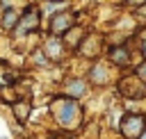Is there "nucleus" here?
I'll return each instance as SVG.
<instances>
[{"label":"nucleus","mask_w":146,"mask_h":139,"mask_svg":"<svg viewBox=\"0 0 146 139\" xmlns=\"http://www.w3.org/2000/svg\"><path fill=\"white\" fill-rule=\"evenodd\" d=\"M112 62L125 64V62H128V55H125V50H121V48H119V50H114V52H112Z\"/></svg>","instance_id":"nucleus-7"},{"label":"nucleus","mask_w":146,"mask_h":139,"mask_svg":"<svg viewBox=\"0 0 146 139\" xmlns=\"http://www.w3.org/2000/svg\"><path fill=\"white\" fill-rule=\"evenodd\" d=\"M55 114H57V121L62 125H66V128H71V125L78 123V105L73 100H57Z\"/></svg>","instance_id":"nucleus-1"},{"label":"nucleus","mask_w":146,"mask_h":139,"mask_svg":"<svg viewBox=\"0 0 146 139\" xmlns=\"http://www.w3.org/2000/svg\"><path fill=\"white\" fill-rule=\"evenodd\" d=\"M71 91H73V93H80V91H84V87H80V82H73Z\"/></svg>","instance_id":"nucleus-8"},{"label":"nucleus","mask_w":146,"mask_h":139,"mask_svg":"<svg viewBox=\"0 0 146 139\" xmlns=\"http://www.w3.org/2000/svg\"><path fill=\"white\" fill-rule=\"evenodd\" d=\"M36 25H39V14H36L34 9H30V11H27V16L16 25V32H27V30H34Z\"/></svg>","instance_id":"nucleus-3"},{"label":"nucleus","mask_w":146,"mask_h":139,"mask_svg":"<svg viewBox=\"0 0 146 139\" xmlns=\"http://www.w3.org/2000/svg\"><path fill=\"white\" fill-rule=\"evenodd\" d=\"M14 25H16V11H7L5 18H2V27L9 30V27H14Z\"/></svg>","instance_id":"nucleus-5"},{"label":"nucleus","mask_w":146,"mask_h":139,"mask_svg":"<svg viewBox=\"0 0 146 139\" xmlns=\"http://www.w3.org/2000/svg\"><path fill=\"white\" fill-rule=\"evenodd\" d=\"M139 139H146V132H144V134H141V137H139Z\"/></svg>","instance_id":"nucleus-9"},{"label":"nucleus","mask_w":146,"mask_h":139,"mask_svg":"<svg viewBox=\"0 0 146 139\" xmlns=\"http://www.w3.org/2000/svg\"><path fill=\"white\" fill-rule=\"evenodd\" d=\"M141 128H144V121L137 116H128L125 121H123V125H121V130H123V134L128 137V139H137L139 137V132H141Z\"/></svg>","instance_id":"nucleus-2"},{"label":"nucleus","mask_w":146,"mask_h":139,"mask_svg":"<svg viewBox=\"0 0 146 139\" xmlns=\"http://www.w3.org/2000/svg\"><path fill=\"white\" fill-rule=\"evenodd\" d=\"M71 21H73L71 16H66V18H64V16H57V18H55V23H52V32H55V34L64 32V30L71 25Z\"/></svg>","instance_id":"nucleus-4"},{"label":"nucleus","mask_w":146,"mask_h":139,"mask_svg":"<svg viewBox=\"0 0 146 139\" xmlns=\"http://www.w3.org/2000/svg\"><path fill=\"white\" fill-rule=\"evenodd\" d=\"M144 55H146V43H144Z\"/></svg>","instance_id":"nucleus-10"},{"label":"nucleus","mask_w":146,"mask_h":139,"mask_svg":"<svg viewBox=\"0 0 146 139\" xmlns=\"http://www.w3.org/2000/svg\"><path fill=\"white\" fill-rule=\"evenodd\" d=\"M14 109H16V116H18V121H23V118L27 116V112H30V105H27V103H21V105H16Z\"/></svg>","instance_id":"nucleus-6"}]
</instances>
